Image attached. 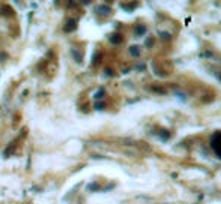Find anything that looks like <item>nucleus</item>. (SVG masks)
<instances>
[{"instance_id": "nucleus-9", "label": "nucleus", "mask_w": 221, "mask_h": 204, "mask_svg": "<svg viewBox=\"0 0 221 204\" xmlns=\"http://www.w3.org/2000/svg\"><path fill=\"white\" fill-rule=\"evenodd\" d=\"M146 33V27L145 26H137L136 27V35H138V36H141V35Z\"/></svg>"}, {"instance_id": "nucleus-11", "label": "nucleus", "mask_w": 221, "mask_h": 204, "mask_svg": "<svg viewBox=\"0 0 221 204\" xmlns=\"http://www.w3.org/2000/svg\"><path fill=\"white\" fill-rule=\"evenodd\" d=\"M104 108H105V102L99 101V102L95 104V110H104Z\"/></svg>"}, {"instance_id": "nucleus-17", "label": "nucleus", "mask_w": 221, "mask_h": 204, "mask_svg": "<svg viewBox=\"0 0 221 204\" xmlns=\"http://www.w3.org/2000/svg\"><path fill=\"white\" fill-rule=\"evenodd\" d=\"M152 45H154V39H152V38H147V39H146V47L151 48Z\"/></svg>"}, {"instance_id": "nucleus-19", "label": "nucleus", "mask_w": 221, "mask_h": 204, "mask_svg": "<svg viewBox=\"0 0 221 204\" xmlns=\"http://www.w3.org/2000/svg\"><path fill=\"white\" fill-rule=\"evenodd\" d=\"M105 75H107V77H111V75H113V71L107 68V69H105Z\"/></svg>"}, {"instance_id": "nucleus-4", "label": "nucleus", "mask_w": 221, "mask_h": 204, "mask_svg": "<svg viewBox=\"0 0 221 204\" xmlns=\"http://www.w3.org/2000/svg\"><path fill=\"white\" fill-rule=\"evenodd\" d=\"M96 14H99V15H110L111 14V8L108 5H99L98 8H96Z\"/></svg>"}, {"instance_id": "nucleus-13", "label": "nucleus", "mask_w": 221, "mask_h": 204, "mask_svg": "<svg viewBox=\"0 0 221 204\" xmlns=\"http://www.w3.org/2000/svg\"><path fill=\"white\" fill-rule=\"evenodd\" d=\"M161 138H163V140H169V138H170L169 131H161Z\"/></svg>"}, {"instance_id": "nucleus-18", "label": "nucleus", "mask_w": 221, "mask_h": 204, "mask_svg": "<svg viewBox=\"0 0 221 204\" xmlns=\"http://www.w3.org/2000/svg\"><path fill=\"white\" fill-rule=\"evenodd\" d=\"M6 57H8V56H6V53H0V62H5V60H6Z\"/></svg>"}, {"instance_id": "nucleus-1", "label": "nucleus", "mask_w": 221, "mask_h": 204, "mask_svg": "<svg viewBox=\"0 0 221 204\" xmlns=\"http://www.w3.org/2000/svg\"><path fill=\"white\" fill-rule=\"evenodd\" d=\"M211 146L215 150V153L221 158V132H215L211 138Z\"/></svg>"}, {"instance_id": "nucleus-10", "label": "nucleus", "mask_w": 221, "mask_h": 204, "mask_svg": "<svg viewBox=\"0 0 221 204\" xmlns=\"http://www.w3.org/2000/svg\"><path fill=\"white\" fill-rule=\"evenodd\" d=\"M99 60H101V53L96 51L93 54V59H92V65H96V62H99Z\"/></svg>"}, {"instance_id": "nucleus-2", "label": "nucleus", "mask_w": 221, "mask_h": 204, "mask_svg": "<svg viewBox=\"0 0 221 204\" xmlns=\"http://www.w3.org/2000/svg\"><path fill=\"white\" fill-rule=\"evenodd\" d=\"M0 15L5 17V18H11V17H15V11H14V8L3 5V6H0Z\"/></svg>"}, {"instance_id": "nucleus-20", "label": "nucleus", "mask_w": 221, "mask_h": 204, "mask_svg": "<svg viewBox=\"0 0 221 204\" xmlns=\"http://www.w3.org/2000/svg\"><path fill=\"white\" fill-rule=\"evenodd\" d=\"M78 2H80V3H83V5H89V3L92 2V0H78Z\"/></svg>"}, {"instance_id": "nucleus-5", "label": "nucleus", "mask_w": 221, "mask_h": 204, "mask_svg": "<svg viewBox=\"0 0 221 204\" xmlns=\"http://www.w3.org/2000/svg\"><path fill=\"white\" fill-rule=\"evenodd\" d=\"M122 41H123V36L120 33H113V35H110V42L113 44V45H119V44H122Z\"/></svg>"}, {"instance_id": "nucleus-8", "label": "nucleus", "mask_w": 221, "mask_h": 204, "mask_svg": "<svg viewBox=\"0 0 221 204\" xmlns=\"http://www.w3.org/2000/svg\"><path fill=\"white\" fill-rule=\"evenodd\" d=\"M136 6H138V2H132V3H129V5H123V8H125L126 11H134L136 9Z\"/></svg>"}, {"instance_id": "nucleus-12", "label": "nucleus", "mask_w": 221, "mask_h": 204, "mask_svg": "<svg viewBox=\"0 0 221 204\" xmlns=\"http://www.w3.org/2000/svg\"><path fill=\"white\" fill-rule=\"evenodd\" d=\"M87 189H89V191H98V189H99V185L92 183V185H89V186H87Z\"/></svg>"}, {"instance_id": "nucleus-14", "label": "nucleus", "mask_w": 221, "mask_h": 204, "mask_svg": "<svg viewBox=\"0 0 221 204\" xmlns=\"http://www.w3.org/2000/svg\"><path fill=\"white\" fill-rule=\"evenodd\" d=\"M75 6H77L75 0H68V9H74Z\"/></svg>"}, {"instance_id": "nucleus-21", "label": "nucleus", "mask_w": 221, "mask_h": 204, "mask_svg": "<svg viewBox=\"0 0 221 204\" xmlns=\"http://www.w3.org/2000/svg\"><path fill=\"white\" fill-rule=\"evenodd\" d=\"M14 2H15L17 5H18V3H20V0H14Z\"/></svg>"}, {"instance_id": "nucleus-16", "label": "nucleus", "mask_w": 221, "mask_h": 204, "mask_svg": "<svg viewBox=\"0 0 221 204\" xmlns=\"http://www.w3.org/2000/svg\"><path fill=\"white\" fill-rule=\"evenodd\" d=\"M104 93H105V92H104V89H99V90L96 92L95 98H96V99H99V98H102V96H104Z\"/></svg>"}, {"instance_id": "nucleus-3", "label": "nucleus", "mask_w": 221, "mask_h": 204, "mask_svg": "<svg viewBox=\"0 0 221 204\" xmlns=\"http://www.w3.org/2000/svg\"><path fill=\"white\" fill-rule=\"evenodd\" d=\"M77 20H74V18H69L66 23H65V26H63V32L65 33H72L74 30H77Z\"/></svg>"}, {"instance_id": "nucleus-7", "label": "nucleus", "mask_w": 221, "mask_h": 204, "mask_svg": "<svg viewBox=\"0 0 221 204\" xmlns=\"http://www.w3.org/2000/svg\"><path fill=\"white\" fill-rule=\"evenodd\" d=\"M128 51H129V54L132 57H138L140 56V47H137V45H131Z\"/></svg>"}, {"instance_id": "nucleus-6", "label": "nucleus", "mask_w": 221, "mask_h": 204, "mask_svg": "<svg viewBox=\"0 0 221 204\" xmlns=\"http://www.w3.org/2000/svg\"><path fill=\"white\" fill-rule=\"evenodd\" d=\"M71 54H72V59L77 62V63H83V54H81V51H78L77 48H71Z\"/></svg>"}, {"instance_id": "nucleus-15", "label": "nucleus", "mask_w": 221, "mask_h": 204, "mask_svg": "<svg viewBox=\"0 0 221 204\" xmlns=\"http://www.w3.org/2000/svg\"><path fill=\"white\" fill-rule=\"evenodd\" d=\"M160 36H161V38H164V39H167V41H170V39H172V36H170L169 33H165V32H160Z\"/></svg>"}]
</instances>
